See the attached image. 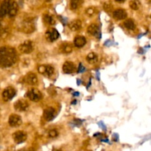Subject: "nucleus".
I'll return each mask as SVG.
<instances>
[{"label": "nucleus", "instance_id": "nucleus-1", "mask_svg": "<svg viewBox=\"0 0 151 151\" xmlns=\"http://www.w3.org/2000/svg\"><path fill=\"white\" fill-rule=\"evenodd\" d=\"M17 60L16 50L11 47H0V66L3 68L13 66Z\"/></svg>", "mask_w": 151, "mask_h": 151}, {"label": "nucleus", "instance_id": "nucleus-2", "mask_svg": "<svg viewBox=\"0 0 151 151\" xmlns=\"http://www.w3.org/2000/svg\"><path fill=\"white\" fill-rule=\"evenodd\" d=\"M19 29L25 33H31L35 31V24L32 19H27L22 22L19 27Z\"/></svg>", "mask_w": 151, "mask_h": 151}, {"label": "nucleus", "instance_id": "nucleus-3", "mask_svg": "<svg viewBox=\"0 0 151 151\" xmlns=\"http://www.w3.org/2000/svg\"><path fill=\"white\" fill-rule=\"evenodd\" d=\"M19 50L21 52L24 54H29L34 50V45L31 41H25L22 44H21L19 47Z\"/></svg>", "mask_w": 151, "mask_h": 151}, {"label": "nucleus", "instance_id": "nucleus-4", "mask_svg": "<svg viewBox=\"0 0 151 151\" xmlns=\"http://www.w3.org/2000/svg\"><path fill=\"white\" fill-rule=\"evenodd\" d=\"M27 97L30 100L34 102H38L42 98V94L41 92L37 88H31L27 93Z\"/></svg>", "mask_w": 151, "mask_h": 151}, {"label": "nucleus", "instance_id": "nucleus-5", "mask_svg": "<svg viewBox=\"0 0 151 151\" xmlns=\"http://www.w3.org/2000/svg\"><path fill=\"white\" fill-rule=\"evenodd\" d=\"M15 95H16V90L13 87H7L2 92V98L4 101H9L12 100Z\"/></svg>", "mask_w": 151, "mask_h": 151}, {"label": "nucleus", "instance_id": "nucleus-6", "mask_svg": "<svg viewBox=\"0 0 151 151\" xmlns=\"http://www.w3.org/2000/svg\"><path fill=\"white\" fill-rule=\"evenodd\" d=\"M38 70L39 73L47 75V76H51L55 72L54 67L52 66L51 65H41L38 67Z\"/></svg>", "mask_w": 151, "mask_h": 151}, {"label": "nucleus", "instance_id": "nucleus-7", "mask_svg": "<svg viewBox=\"0 0 151 151\" xmlns=\"http://www.w3.org/2000/svg\"><path fill=\"white\" fill-rule=\"evenodd\" d=\"M8 122L10 126L13 127V128H16V127H19L22 125V118H21V116L19 115L12 114L9 117Z\"/></svg>", "mask_w": 151, "mask_h": 151}, {"label": "nucleus", "instance_id": "nucleus-8", "mask_svg": "<svg viewBox=\"0 0 151 151\" xmlns=\"http://www.w3.org/2000/svg\"><path fill=\"white\" fill-rule=\"evenodd\" d=\"M46 38L50 42H53V41H56L58 38H59V32H58V30H56L54 28H52V29H49L45 33Z\"/></svg>", "mask_w": 151, "mask_h": 151}, {"label": "nucleus", "instance_id": "nucleus-9", "mask_svg": "<svg viewBox=\"0 0 151 151\" xmlns=\"http://www.w3.org/2000/svg\"><path fill=\"white\" fill-rule=\"evenodd\" d=\"M27 134L24 131H16L13 134V140L16 144L23 143L27 139Z\"/></svg>", "mask_w": 151, "mask_h": 151}, {"label": "nucleus", "instance_id": "nucleus-10", "mask_svg": "<svg viewBox=\"0 0 151 151\" xmlns=\"http://www.w3.org/2000/svg\"><path fill=\"white\" fill-rule=\"evenodd\" d=\"M29 108V104L24 100H19L14 104V109L18 111H25Z\"/></svg>", "mask_w": 151, "mask_h": 151}, {"label": "nucleus", "instance_id": "nucleus-11", "mask_svg": "<svg viewBox=\"0 0 151 151\" xmlns=\"http://www.w3.org/2000/svg\"><path fill=\"white\" fill-rule=\"evenodd\" d=\"M19 11V4L15 1H10V6H9L8 13L7 14L10 17H14L16 16Z\"/></svg>", "mask_w": 151, "mask_h": 151}, {"label": "nucleus", "instance_id": "nucleus-12", "mask_svg": "<svg viewBox=\"0 0 151 151\" xmlns=\"http://www.w3.org/2000/svg\"><path fill=\"white\" fill-rule=\"evenodd\" d=\"M56 111L53 108L49 107L44 110V118L46 121H51L55 116Z\"/></svg>", "mask_w": 151, "mask_h": 151}, {"label": "nucleus", "instance_id": "nucleus-13", "mask_svg": "<svg viewBox=\"0 0 151 151\" xmlns=\"http://www.w3.org/2000/svg\"><path fill=\"white\" fill-rule=\"evenodd\" d=\"M87 31L89 34L94 35V36L97 37L98 38H101V33H100V29H99V27L97 26L95 24H91L88 26V29H87Z\"/></svg>", "mask_w": 151, "mask_h": 151}, {"label": "nucleus", "instance_id": "nucleus-14", "mask_svg": "<svg viewBox=\"0 0 151 151\" xmlns=\"http://www.w3.org/2000/svg\"><path fill=\"white\" fill-rule=\"evenodd\" d=\"M62 69L65 74H72L75 71V66L72 62L66 61L63 63Z\"/></svg>", "mask_w": 151, "mask_h": 151}, {"label": "nucleus", "instance_id": "nucleus-15", "mask_svg": "<svg viewBox=\"0 0 151 151\" xmlns=\"http://www.w3.org/2000/svg\"><path fill=\"white\" fill-rule=\"evenodd\" d=\"M127 13L125 10L123 9H117V10H114L113 13V16L114 19H117V20H122L127 18Z\"/></svg>", "mask_w": 151, "mask_h": 151}, {"label": "nucleus", "instance_id": "nucleus-16", "mask_svg": "<svg viewBox=\"0 0 151 151\" xmlns=\"http://www.w3.org/2000/svg\"><path fill=\"white\" fill-rule=\"evenodd\" d=\"M26 82L29 85L31 86L37 85L38 84V78H37V75L35 73H32V72L29 73L26 77Z\"/></svg>", "mask_w": 151, "mask_h": 151}, {"label": "nucleus", "instance_id": "nucleus-17", "mask_svg": "<svg viewBox=\"0 0 151 151\" xmlns=\"http://www.w3.org/2000/svg\"><path fill=\"white\" fill-rule=\"evenodd\" d=\"M9 6H10V1H2L0 5V16L1 17H4L8 13Z\"/></svg>", "mask_w": 151, "mask_h": 151}, {"label": "nucleus", "instance_id": "nucleus-18", "mask_svg": "<svg viewBox=\"0 0 151 151\" xmlns=\"http://www.w3.org/2000/svg\"><path fill=\"white\" fill-rule=\"evenodd\" d=\"M82 27V22L79 19H75L69 23V28L72 31H78Z\"/></svg>", "mask_w": 151, "mask_h": 151}, {"label": "nucleus", "instance_id": "nucleus-19", "mask_svg": "<svg viewBox=\"0 0 151 151\" xmlns=\"http://www.w3.org/2000/svg\"><path fill=\"white\" fill-rule=\"evenodd\" d=\"M72 50H73L72 45L69 43H63L60 47V52L65 53V54H69V53L72 52Z\"/></svg>", "mask_w": 151, "mask_h": 151}, {"label": "nucleus", "instance_id": "nucleus-20", "mask_svg": "<svg viewBox=\"0 0 151 151\" xmlns=\"http://www.w3.org/2000/svg\"><path fill=\"white\" fill-rule=\"evenodd\" d=\"M86 39L83 36H77L74 39L75 46L76 47H78V48H81V47H83L86 44Z\"/></svg>", "mask_w": 151, "mask_h": 151}, {"label": "nucleus", "instance_id": "nucleus-21", "mask_svg": "<svg viewBox=\"0 0 151 151\" xmlns=\"http://www.w3.org/2000/svg\"><path fill=\"white\" fill-rule=\"evenodd\" d=\"M86 60L88 63L93 64V63H97V60H98V57L94 52H90L87 55Z\"/></svg>", "mask_w": 151, "mask_h": 151}, {"label": "nucleus", "instance_id": "nucleus-22", "mask_svg": "<svg viewBox=\"0 0 151 151\" xmlns=\"http://www.w3.org/2000/svg\"><path fill=\"white\" fill-rule=\"evenodd\" d=\"M124 25H125V27L128 29H131V30H133V29H135V23H134V21L132 19H128V20L125 21L124 22Z\"/></svg>", "mask_w": 151, "mask_h": 151}, {"label": "nucleus", "instance_id": "nucleus-23", "mask_svg": "<svg viewBox=\"0 0 151 151\" xmlns=\"http://www.w3.org/2000/svg\"><path fill=\"white\" fill-rule=\"evenodd\" d=\"M44 22L50 25H53L55 24V19L53 18V16H50V15L47 14V15H44Z\"/></svg>", "mask_w": 151, "mask_h": 151}, {"label": "nucleus", "instance_id": "nucleus-24", "mask_svg": "<svg viewBox=\"0 0 151 151\" xmlns=\"http://www.w3.org/2000/svg\"><path fill=\"white\" fill-rule=\"evenodd\" d=\"M83 1H78V0H72L70 2V8L72 10H76L80 7Z\"/></svg>", "mask_w": 151, "mask_h": 151}, {"label": "nucleus", "instance_id": "nucleus-25", "mask_svg": "<svg viewBox=\"0 0 151 151\" xmlns=\"http://www.w3.org/2000/svg\"><path fill=\"white\" fill-rule=\"evenodd\" d=\"M140 2L139 1H130V7L132 10H137L139 8Z\"/></svg>", "mask_w": 151, "mask_h": 151}, {"label": "nucleus", "instance_id": "nucleus-26", "mask_svg": "<svg viewBox=\"0 0 151 151\" xmlns=\"http://www.w3.org/2000/svg\"><path fill=\"white\" fill-rule=\"evenodd\" d=\"M95 13H96V10L94 7H89V8H88L86 10V13L89 16H94V15L95 14Z\"/></svg>", "mask_w": 151, "mask_h": 151}, {"label": "nucleus", "instance_id": "nucleus-27", "mask_svg": "<svg viewBox=\"0 0 151 151\" xmlns=\"http://www.w3.org/2000/svg\"><path fill=\"white\" fill-rule=\"evenodd\" d=\"M48 135H49V137H51V138H55V137H58V131H56L55 129H52V130H50V131H49Z\"/></svg>", "mask_w": 151, "mask_h": 151}, {"label": "nucleus", "instance_id": "nucleus-28", "mask_svg": "<svg viewBox=\"0 0 151 151\" xmlns=\"http://www.w3.org/2000/svg\"><path fill=\"white\" fill-rule=\"evenodd\" d=\"M85 71H86V68L84 67L82 63H80L79 67H78V73H83V72H84Z\"/></svg>", "mask_w": 151, "mask_h": 151}, {"label": "nucleus", "instance_id": "nucleus-29", "mask_svg": "<svg viewBox=\"0 0 151 151\" xmlns=\"http://www.w3.org/2000/svg\"><path fill=\"white\" fill-rule=\"evenodd\" d=\"M104 9L106 10H107V11H109V10H111L112 9L111 4H108V3H106V4H104Z\"/></svg>", "mask_w": 151, "mask_h": 151}, {"label": "nucleus", "instance_id": "nucleus-30", "mask_svg": "<svg viewBox=\"0 0 151 151\" xmlns=\"http://www.w3.org/2000/svg\"><path fill=\"white\" fill-rule=\"evenodd\" d=\"M97 124H98L99 126H100V128H103V129H104V130L106 129V125H105V124L103 123V122H102V121H101V122H99Z\"/></svg>", "mask_w": 151, "mask_h": 151}, {"label": "nucleus", "instance_id": "nucleus-31", "mask_svg": "<svg viewBox=\"0 0 151 151\" xmlns=\"http://www.w3.org/2000/svg\"><path fill=\"white\" fill-rule=\"evenodd\" d=\"M113 138H114V141L115 142H117L118 139H119V137H118V134H114L113 135Z\"/></svg>", "mask_w": 151, "mask_h": 151}, {"label": "nucleus", "instance_id": "nucleus-32", "mask_svg": "<svg viewBox=\"0 0 151 151\" xmlns=\"http://www.w3.org/2000/svg\"><path fill=\"white\" fill-rule=\"evenodd\" d=\"M1 34V23H0V35Z\"/></svg>", "mask_w": 151, "mask_h": 151}, {"label": "nucleus", "instance_id": "nucleus-33", "mask_svg": "<svg viewBox=\"0 0 151 151\" xmlns=\"http://www.w3.org/2000/svg\"><path fill=\"white\" fill-rule=\"evenodd\" d=\"M27 151H34L33 150H31V149H30V150H27Z\"/></svg>", "mask_w": 151, "mask_h": 151}]
</instances>
